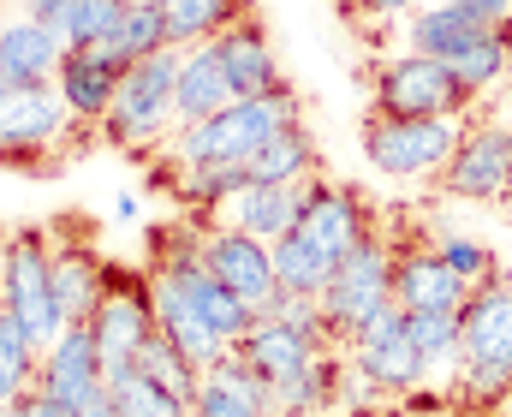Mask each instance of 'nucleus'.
Returning <instances> with one entry per match:
<instances>
[{
    "mask_svg": "<svg viewBox=\"0 0 512 417\" xmlns=\"http://www.w3.org/2000/svg\"><path fill=\"white\" fill-rule=\"evenodd\" d=\"M286 126H304V102H298L292 84H280L268 96H239L221 114H209L197 126H179L173 143H167V155H173V167H191V161H251L256 149L274 132H286Z\"/></svg>",
    "mask_w": 512,
    "mask_h": 417,
    "instance_id": "obj_1",
    "label": "nucleus"
},
{
    "mask_svg": "<svg viewBox=\"0 0 512 417\" xmlns=\"http://www.w3.org/2000/svg\"><path fill=\"white\" fill-rule=\"evenodd\" d=\"M459 322H465V370L453 388L477 406L512 400V286L501 275L471 286Z\"/></svg>",
    "mask_w": 512,
    "mask_h": 417,
    "instance_id": "obj_2",
    "label": "nucleus"
},
{
    "mask_svg": "<svg viewBox=\"0 0 512 417\" xmlns=\"http://www.w3.org/2000/svg\"><path fill=\"white\" fill-rule=\"evenodd\" d=\"M179 66H185V48H161L149 60H131L120 90H114V108L102 120V138L120 143V149H149V143L167 138L179 126V114H173Z\"/></svg>",
    "mask_w": 512,
    "mask_h": 417,
    "instance_id": "obj_3",
    "label": "nucleus"
},
{
    "mask_svg": "<svg viewBox=\"0 0 512 417\" xmlns=\"http://www.w3.org/2000/svg\"><path fill=\"white\" fill-rule=\"evenodd\" d=\"M471 90L453 78L447 60L429 54H393L370 78V114H399V120H465L471 114Z\"/></svg>",
    "mask_w": 512,
    "mask_h": 417,
    "instance_id": "obj_4",
    "label": "nucleus"
},
{
    "mask_svg": "<svg viewBox=\"0 0 512 417\" xmlns=\"http://www.w3.org/2000/svg\"><path fill=\"white\" fill-rule=\"evenodd\" d=\"M393 304V245L370 227V239L334 269V280L322 286V322L334 334V346H352L376 316Z\"/></svg>",
    "mask_w": 512,
    "mask_h": 417,
    "instance_id": "obj_5",
    "label": "nucleus"
},
{
    "mask_svg": "<svg viewBox=\"0 0 512 417\" xmlns=\"http://www.w3.org/2000/svg\"><path fill=\"white\" fill-rule=\"evenodd\" d=\"M0 298L6 310L24 322V334L48 352L60 334H66V316L54 304V251L42 233H6L0 239Z\"/></svg>",
    "mask_w": 512,
    "mask_h": 417,
    "instance_id": "obj_6",
    "label": "nucleus"
},
{
    "mask_svg": "<svg viewBox=\"0 0 512 417\" xmlns=\"http://www.w3.org/2000/svg\"><path fill=\"white\" fill-rule=\"evenodd\" d=\"M459 120H399V114H370L364 120V161L387 179H435L447 155L459 149Z\"/></svg>",
    "mask_w": 512,
    "mask_h": 417,
    "instance_id": "obj_7",
    "label": "nucleus"
},
{
    "mask_svg": "<svg viewBox=\"0 0 512 417\" xmlns=\"http://www.w3.org/2000/svg\"><path fill=\"white\" fill-rule=\"evenodd\" d=\"M72 108L60 84H0V161L12 167H42L48 149L66 138Z\"/></svg>",
    "mask_w": 512,
    "mask_h": 417,
    "instance_id": "obj_8",
    "label": "nucleus"
},
{
    "mask_svg": "<svg viewBox=\"0 0 512 417\" xmlns=\"http://www.w3.org/2000/svg\"><path fill=\"white\" fill-rule=\"evenodd\" d=\"M512 179V126L501 120H477L459 132V149L447 155V167L435 173L441 197H459V203H501Z\"/></svg>",
    "mask_w": 512,
    "mask_h": 417,
    "instance_id": "obj_9",
    "label": "nucleus"
},
{
    "mask_svg": "<svg viewBox=\"0 0 512 417\" xmlns=\"http://www.w3.org/2000/svg\"><path fill=\"white\" fill-rule=\"evenodd\" d=\"M352 352V364L376 382V394H411V388H423L429 382V358L417 352V340H411V328H405V304L393 298L382 316L346 346Z\"/></svg>",
    "mask_w": 512,
    "mask_h": 417,
    "instance_id": "obj_10",
    "label": "nucleus"
},
{
    "mask_svg": "<svg viewBox=\"0 0 512 417\" xmlns=\"http://www.w3.org/2000/svg\"><path fill=\"white\" fill-rule=\"evenodd\" d=\"M370 209H364V197L352 191V185H334V179H310L304 185V215H298V239H310L328 263H346L364 239H370Z\"/></svg>",
    "mask_w": 512,
    "mask_h": 417,
    "instance_id": "obj_11",
    "label": "nucleus"
},
{
    "mask_svg": "<svg viewBox=\"0 0 512 417\" xmlns=\"http://www.w3.org/2000/svg\"><path fill=\"white\" fill-rule=\"evenodd\" d=\"M90 334H96V352H102V370H131L137 346L155 334V304H149V280H114L90 316Z\"/></svg>",
    "mask_w": 512,
    "mask_h": 417,
    "instance_id": "obj_12",
    "label": "nucleus"
},
{
    "mask_svg": "<svg viewBox=\"0 0 512 417\" xmlns=\"http://www.w3.org/2000/svg\"><path fill=\"white\" fill-rule=\"evenodd\" d=\"M126 66H131V60L120 54V42H114V36H108V42L66 48V60H60V72H54V84H60V96H66L72 120L102 126V120H108V108H114V90H120Z\"/></svg>",
    "mask_w": 512,
    "mask_h": 417,
    "instance_id": "obj_13",
    "label": "nucleus"
},
{
    "mask_svg": "<svg viewBox=\"0 0 512 417\" xmlns=\"http://www.w3.org/2000/svg\"><path fill=\"white\" fill-rule=\"evenodd\" d=\"M203 263L227 280L251 310H268V298L280 292V275H274V245L251 239L245 227H203Z\"/></svg>",
    "mask_w": 512,
    "mask_h": 417,
    "instance_id": "obj_14",
    "label": "nucleus"
},
{
    "mask_svg": "<svg viewBox=\"0 0 512 417\" xmlns=\"http://www.w3.org/2000/svg\"><path fill=\"white\" fill-rule=\"evenodd\" d=\"M108 382V370H102V352H96V334H90V322H72L48 352H42V370H36V388L48 394V400H60L66 412H78L96 388Z\"/></svg>",
    "mask_w": 512,
    "mask_h": 417,
    "instance_id": "obj_15",
    "label": "nucleus"
},
{
    "mask_svg": "<svg viewBox=\"0 0 512 417\" xmlns=\"http://www.w3.org/2000/svg\"><path fill=\"white\" fill-rule=\"evenodd\" d=\"M393 298L405 310H465L471 280H459L435 245H399L393 251Z\"/></svg>",
    "mask_w": 512,
    "mask_h": 417,
    "instance_id": "obj_16",
    "label": "nucleus"
},
{
    "mask_svg": "<svg viewBox=\"0 0 512 417\" xmlns=\"http://www.w3.org/2000/svg\"><path fill=\"white\" fill-rule=\"evenodd\" d=\"M191 412L197 417H274V406H268V382L256 376L239 352H227L221 364H209L197 376Z\"/></svg>",
    "mask_w": 512,
    "mask_h": 417,
    "instance_id": "obj_17",
    "label": "nucleus"
},
{
    "mask_svg": "<svg viewBox=\"0 0 512 417\" xmlns=\"http://www.w3.org/2000/svg\"><path fill=\"white\" fill-rule=\"evenodd\" d=\"M227 102H239V90H233V78H227V66H221V42H215V36H209V42H191V48H185V66H179V90H173L179 126H197V120L221 114Z\"/></svg>",
    "mask_w": 512,
    "mask_h": 417,
    "instance_id": "obj_18",
    "label": "nucleus"
},
{
    "mask_svg": "<svg viewBox=\"0 0 512 417\" xmlns=\"http://www.w3.org/2000/svg\"><path fill=\"white\" fill-rule=\"evenodd\" d=\"M60 60H66L60 30L36 24L30 12L6 18V30H0V84H48L60 72Z\"/></svg>",
    "mask_w": 512,
    "mask_h": 417,
    "instance_id": "obj_19",
    "label": "nucleus"
},
{
    "mask_svg": "<svg viewBox=\"0 0 512 417\" xmlns=\"http://www.w3.org/2000/svg\"><path fill=\"white\" fill-rule=\"evenodd\" d=\"M304 185H310V179H304ZM304 185H245V191L227 197L221 221H227V227H245L262 245H274V239H286V233L298 227V215H304Z\"/></svg>",
    "mask_w": 512,
    "mask_h": 417,
    "instance_id": "obj_20",
    "label": "nucleus"
},
{
    "mask_svg": "<svg viewBox=\"0 0 512 417\" xmlns=\"http://www.w3.org/2000/svg\"><path fill=\"white\" fill-rule=\"evenodd\" d=\"M233 352L251 364L262 382H280V376H292L298 364H310V358H316V352H328V346H316L304 328H292V322H280V316H256Z\"/></svg>",
    "mask_w": 512,
    "mask_h": 417,
    "instance_id": "obj_21",
    "label": "nucleus"
},
{
    "mask_svg": "<svg viewBox=\"0 0 512 417\" xmlns=\"http://www.w3.org/2000/svg\"><path fill=\"white\" fill-rule=\"evenodd\" d=\"M215 42H221V66H227V78H233L239 96H268V90L286 84L280 66H274V48H268V36H262L256 18H239V24L221 30Z\"/></svg>",
    "mask_w": 512,
    "mask_h": 417,
    "instance_id": "obj_22",
    "label": "nucleus"
},
{
    "mask_svg": "<svg viewBox=\"0 0 512 417\" xmlns=\"http://www.w3.org/2000/svg\"><path fill=\"white\" fill-rule=\"evenodd\" d=\"M102 292H108V263L96 251H84V245H60L54 251V304H60L66 328L90 322L96 304H102Z\"/></svg>",
    "mask_w": 512,
    "mask_h": 417,
    "instance_id": "obj_23",
    "label": "nucleus"
},
{
    "mask_svg": "<svg viewBox=\"0 0 512 417\" xmlns=\"http://www.w3.org/2000/svg\"><path fill=\"white\" fill-rule=\"evenodd\" d=\"M477 36H489L477 18H465L459 6H447V0H429V6H417V12H405V48L411 54H429V60H453L459 48H471Z\"/></svg>",
    "mask_w": 512,
    "mask_h": 417,
    "instance_id": "obj_24",
    "label": "nucleus"
},
{
    "mask_svg": "<svg viewBox=\"0 0 512 417\" xmlns=\"http://www.w3.org/2000/svg\"><path fill=\"white\" fill-rule=\"evenodd\" d=\"M245 161H191V167H173V197L203 221V215H221L233 191H245Z\"/></svg>",
    "mask_w": 512,
    "mask_h": 417,
    "instance_id": "obj_25",
    "label": "nucleus"
},
{
    "mask_svg": "<svg viewBox=\"0 0 512 417\" xmlns=\"http://www.w3.org/2000/svg\"><path fill=\"white\" fill-rule=\"evenodd\" d=\"M245 179H251V185H304V179H316V143H310V132H304V126L274 132V138L245 161Z\"/></svg>",
    "mask_w": 512,
    "mask_h": 417,
    "instance_id": "obj_26",
    "label": "nucleus"
},
{
    "mask_svg": "<svg viewBox=\"0 0 512 417\" xmlns=\"http://www.w3.org/2000/svg\"><path fill=\"white\" fill-rule=\"evenodd\" d=\"M239 18H251V0H167V36H173V48L209 42V36L233 30Z\"/></svg>",
    "mask_w": 512,
    "mask_h": 417,
    "instance_id": "obj_27",
    "label": "nucleus"
},
{
    "mask_svg": "<svg viewBox=\"0 0 512 417\" xmlns=\"http://www.w3.org/2000/svg\"><path fill=\"white\" fill-rule=\"evenodd\" d=\"M42 370V346L24 334V322L12 310H0V406H12Z\"/></svg>",
    "mask_w": 512,
    "mask_h": 417,
    "instance_id": "obj_28",
    "label": "nucleus"
},
{
    "mask_svg": "<svg viewBox=\"0 0 512 417\" xmlns=\"http://www.w3.org/2000/svg\"><path fill=\"white\" fill-rule=\"evenodd\" d=\"M131 364H137L155 388H167V394H179V400H191V394H197V376H203V370H197V364H191V358L161 334V328L137 346V358H131Z\"/></svg>",
    "mask_w": 512,
    "mask_h": 417,
    "instance_id": "obj_29",
    "label": "nucleus"
},
{
    "mask_svg": "<svg viewBox=\"0 0 512 417\" xmlns=\"http://www.w3.org/2000/svg\"><path fill=\"white\" fill-rule=\"evenodd\" d=\"M447 66H453V78H459L471 96H489V90H501V84H507L512 48L501 42V36H495V30H489V36H477L471 48H459Z\"/></svg>",
    "mask_w": 512,
    "mask_h": 417,
    "instance_id": "obj_30",
    "label": "nucleus"
},
{
    "mask_svg": "<svg viewBox=\"0 0 512 417\" xmlns=\"http://www.w3.org/2000/svg\"><path fill=\"white\" fill-rule=\"evenodd\" d=\"M108 388H114V400H120V417H185V412H191V400H179V394L155 388L137 364H131V370H114V376H108Z\"/></svg>",
    "mask_w": 512,
    "mask_h": 417,
    "instance_id": "obj_31",
    "label": "nucleus"
},
{
    "mask_svg": "<svg viewBox=\"0 0 512 417\" xmlns=\"http://www.w3.org/2000/svg\"><path fill=\"white\" fill-rule=\"evenodd\" d=\"M131 0H72L66 18H60V42L66 48H84V42H108L120 30Z\"/></svg>",
    "mask_w": 512,
    "mask_h": 417,
    "instance_id": "obj_32",
    "label": "nucleus"
},
{
    "mask_svg": "<svg viewBox=\"0 0 512 417\" xmlns=\"http://www.w3.org/2000/svg\"><path fill=\"white\" fill-rule=\"evenodd\" d=\"M429 245L441 251V263L453 269L459 280H471V286H483V280L501 275V263H495V251L489 245H477V239H465V233H447V227H429Z\"/></svg>",
    "mask_w": 512,
    "mask_h": 417,
    "instance_id": "obj_33",
    "label": "nucleus"
},
{
    "mask_svg": "<svg viewBox=\"0 0 512 417\" xmlns=\"http://www.w3.org/2000/svg\"><path fill=\"white\" fill-rule=\"evenodd\" d=\"M114 42H120V54H126V60H149V54L173 48V36H167V6H126V18H120Z\"/></svg>",
    "mask_w": 512,
    "mask_h": 417,
    "instance_id": "obj_34",
    "label": "nucleus"
},
{
    "mask_svg": "<svg viewBox=\"0 0 512 417\" xmlns=\"http://www.w3.org/2000/svg\"><path fill=\"white\" fill-rule=\"evenodd\" d=\"M447 6H459L465 18H477L483 30H495V36L512 48V0H447Z\"/></svg>",
    "mask_w": 512,
    "mask_h": 417,
    "instance_id": "obj_35",
    "label": "nucleus"
},
{
    "mask_svg": "<svg viewBox=\"0 0 512 417\" xmlns=\"http://www.w3.org/2000/svg\"><path fill=\"white\" fill-rule=\"evenodd\" d=\"M12 417H72V412H66L60 400H48V394H42V388L30 382V388H24V394L12 400Z\"/></svg>",
    "mask_w": 512,
    "mask_h": 417,
    "instance_id": "obj_36",
    "label": "nucleus"
},
{
    "mask_svg": "<svg viewBox=\"0 0 512 417\" xmlns=\"http://www.w3.org/2000/svg\"><path fill=\"white\" fill-rule=\"evenodd\" d=\"M72 417H120V400H114V388L102 382V388H96V394H90V400H84V406H78Z\"/></svg>",
    "mask_w": 512,
    "mask_h": 417,
    "instance_id": "obj_37",
    "label": "nucleus"
},
{
    "mask_svg": "<svg viewBox=\"0 0 512 417\" xmlns=\"http://www.w3.org/2000/svg\"><path fill=\"white\" fill-rule=\"evenodd\" d=\"M66 6H72V0H24V12H30L36 24H48V30H60V18H66Z\"/></svg>",
    "mask_w": 512,
    "mask_h": 417,
    "instance_id": "obj_38",
    "label": "nucleus"
},
{
    "mask_svg": "<svg viewBox=\"0 0 512 417\" xmlns=\"http://www.w3.org/2000/svg\"><path fill=\"white\" fill-rule=\"evenodd\" d=\"M423 0H358V12H370V18H405V12H417Z\"/></svg>",
    "mask_w": 512,
    "mask_h": 417,
    "instance_id": "obj_39",
    "label": "nucleus"
},
{
    "mask_svg": "<svg viewBox=\"0 0 512 417\" xmlns=\"http://www.w3.org/2000/svg\"><path fill=\"white\" fill-rule=\"evenodd\" d=\"M114 215H120V221H137V197H126V191H120V203H114Z\"/></svg>",
    "mask_w": 512,
    "mask_h": 417,
    "instance_id": "obj_40",
    "label": "nucleus"
},
{
    "mask_svg": "<svg viewBox=\"0 0 512 417\" xmlns=\"http://www.w3.org/2000/svg\"><path fill=\"white\" fill-rule=\"evenodd\" d=\"M501 114L512 120V66H507V84H501Z\"/></svg>",
    "mask_w": 512,
    "mask_h": 417,
    "instance_id": "obj_41",
    "label": "nucleus"
},
{
    "mask_svg": "<svg viewBox=\"0 0 512 417\" xmlns=\"http://www.w3.org/2000/svg\"><path fill=\"white\" fill-rule=\"evenodd\" d=\"M501 209H507V221H512V179H507V191H501Z\"/></svg>",
    "mask_w": 512,
    "mask_h": 417,
    "instance_id": "obj_42",
    "label": "nucleus"
},
{
    "mask_svg": "<svg viewBox=\"0 0 512 417\" xmlns=\"http://www.w3.org/2000/svg\"><path fill=\"white\" fill-rule=\"evenodd\" d=\"M131 6H167V0H131Z\"/></svg>",
    "mask_w": 512,
    "mask_h": 417,
    "instance_id": "obj_43",
    "label": "nucleus"
},
{
    "mask_svg": "<svg viewBox=\"0 0 512 417\" xmlns=\"http://www.w3.org/2000/svg\"><path fill=\"white\" fill-rule=\"evenodd\" d=\"M387 417H417V412H387Z\"/></svg>",
    "mask_w": 512,
    "mask_h": 417,
    "instance_id": "obj_44",
    "label": "nucleus"
},
{
    "mask_svg": "<svg viewBox=\"0 0 512 417\" xmlns=\"http://www.w3.org/2000/svg\"><path fill=\"white\" fill-rule=\"evenodd\" d=\"M0 417H12V406H0Z\"/></svg>",
    "mask_w": 512,
    "mask_h": 417,
    "instance_id": "obj_45",
    "label": "nucleus"
},
{
    "mask_svg": "<svg viewBox=\"0 0 512 417\" xmlns=\"http://www.w3.org/2000/svg\"><path fill=\"white\" fill-rule=\"evenodd\" d=\"M0 310H6V298H0Z\"/></svg>",
    "mask_w": 512,
    "mask_h": 417,
    "instance_id": "obj_46",
    "label": "nucleus"
},
{
    "mask_svg": "<svg viewBox=\"0 0 512 417\" xmlns=\"http://www.w3.org/2000/svg\"><path fill=\"white\" fill-rule=\"evenodd\" d=\"M185 417H197V412H185Z\"/></svg>",
    "mask_w": 512,
    "mask_h": 417,
    "instance_id": "obj_47",
    "label": "nucleus"
},
{
    "mask_svg": "<svg viewBox=\"0 0 512 417\" xmlns=\"http://www.w3.org/2000/svg\"><path fill=\"white\" fill-rule=\"evenodd\" d=\"M0 6H6V0H0Z\"/></svg>",
    "mask_w": 512,
    "mask_h": 417,
    "instance_id": "obj_48",
    "label": "nucleus"
}]
</instances>
